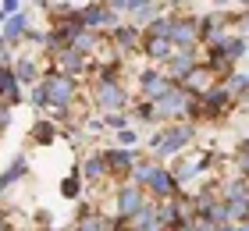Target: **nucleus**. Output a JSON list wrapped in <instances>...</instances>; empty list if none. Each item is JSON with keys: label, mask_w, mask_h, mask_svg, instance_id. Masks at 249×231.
Returning <instances> with one entry per match:
<instances>
[{"label": "nucleus", "mask_w": 249, "mask_h": 231, "mask_svg": "<svg viewBox=\"0 0 249 231\" xmlns=\"http://www.w3.org/2000/svg\"><path fill=\"white\" fill-rule=\"evenodd\" d=\"M68 89H71V86H68L64 78H50V82L43 86V92H47L50 100H57V103H64V100H68Z\"/></svg>", "instance_id": "f257e3e1"}, {"label": "nucleus", "mask_w": 249, "mask_h": 231, "mask_svg": "<svg viewBox=\"0 0 249 231\" xmlns=\"http://www.w3.org/2000/svg\"><path fill=\"white\" fill-rule=\"evenodd\" d=\"M192 32H196L192 21H171V39L175 43H192Z\"/></svg>", "instance_id": "f03ea898"}, {"label": "nucleus", "mask_w": 249, "mask_h": 231, "mask_svg": "<svg viewBox=\"0 0 249 231\" xmlns=\"http://www.w3.org/2000/svg\"><path fill=\"white\" fill-rule=\"evenodd\" d=\"M185 135H189L185 128H178V132H167L164 139H157V149H164V153H171L175 146H182V142H185Z\"/></svg>", "instance_id": "7ed1b4c3"}, {"label": "nucleus", "mask_w": 249, "mask_h": 231, "mask_svg": "<svg viewBox=\"0 0 249 231\" xmlns=\"http://www.w3.org/2000/svg\"><path fill=\"white\" fill-rule=\"evenodd\" d=\"M146 92H150L153 100H164L171 89H167V82H164V78H157V75H146Z\"/></svg>", "instance_id": "20e7f679"}, {"label": "nucleus", "mask_w": 249, "mask_h": 231, "mask_svg": "<svg viewBox=\"0 0 249 231\" xmlns=\"http://www.w3.org/2000/svg\"><path fill=\"white\" fill-rule=\"evenodd\" d=\"M100 100H104V103H110V107H118V103H121V96H118V89L114 86H100Z\"/></svg>", "instance_id": "39448f33"}, {"label": "nucleus", "mask_w": 249, "mask_h": 231, "mask_svg": "<svg viewBox=\"0 0 249 231\" xmlns=\"http://www.w3.org/2000/svg\"><path fill=\"white\" fill-rule=\"evenodd\" d=\"M121 203H124V210H135V206H139V195H135V192H124Z\"/></svg>", "instance_id": "423d86ee"}]
</instances>
